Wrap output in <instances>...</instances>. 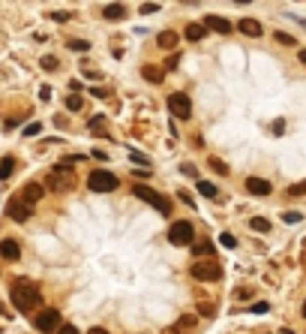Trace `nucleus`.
Instances as JSON below:
<instances>
[{"mask_svg":"<svg viewBox=\"0 0 306 334\" xmlns=\"http://www.w3.org/2000/svg\"><path fill=\"white\" fill-rule=\"evenodd\" d=\"M87 334H108V328H90Z\"/></svg>","mask_w":306,"mask_h":334,"instance_id":"4c0bfd02","label":"nucleus"},{"mask_svg":"<svg viewBox=\"0 0 306 334\" xmlns=\"http://www.w3.org/2000/svg\"><path fill=\"white\" fill-rule=\"evenodd\" d=\"M132 193H135L138 199H144L147 205H153V208L159 211V214H168V211H171V199H168V196H162V193H156V190H150V187L135 184V187H132Z\"/></svg>","mask_w":306,"mask_h":334,"instance_id":"f03ea898","label":"nucleus"},{"mask_svg":"<svg viewBox=\"0 0 306 334\" xmlns=\"http://www.w3.org/2000/svg\"><path fill=\"white\" fill-rule=\"evenodd\" d=\"M204 27L207 30H216V33H231V24L219 15H204Z\"/></svg>","mask_w":306,"mask_h":334,"instance_id":"f8f14e48","label":"nucleus"},{"mask_svg":"<svg viewBox=\"0 0 306 334\" xmlns=\"http://www.w3.org/2000/svg\"><path fill=\"white\" fill-rule=\"evenodd\" d=\"M0 256L15 262L18 256H21V247H18V241H0Z\"/></svg>","mask_w":306,"mask_h":334,"instance_id":"ddd939ff","label":"nucleus"},{"mask_svg":"<svg viewBox=\"0 0 306 334\" xmlns=\"http://www.w3.org/2000/svg\"><path fill=\"white\" fill-rule=\"evenodd\" d=\"M72 166L69 163H60V166H54L51 169V175H48V187L51 190H57V193H63V190H69L72 187Z\"/></svg>","mask_w":306,"mask_h":334,"instance_id":"20e7f679","label":"nucleus"},{"mask_svg":"<svg viewBox=\"0 0 306 334\" xmlns=\"http://www.w3.org/2000/svg\"><path fill=\"white\" fill-rule=\"evenodd\" d=\"M168 112L177 118V120H189V115H192V102H189V97L186 94H168Z\"/></svg>","mask_w":306,"mask_h":334,"instance_id":"423d86ee","label":"nucleus"},{"mask_svg":"<svg viewBox=\"0 0 306 334\" xmlns=\"http://www.w3.org/2000/svg\"><path fill=\"white\" fill-rule=\"evenodd\" d=\"M189 274L195 280H201V283H213V280L222 277V268L216 265V262H195V265L189 268Z\"/></svg>","mask_w":306,"mask_h":334,"instance_id":"0eeeda50","label":"nucleus"},{"mask_svg":"<svg viewBox=\"0 0 306 334\" xmlns=\"http://www.w3.org/2000/svg\"><path fill=\"white\" fill-rule=\"evenodd\" d=\"M87 187L93 190V193H111V190L117 187V178H114L111 172H102V169H96V172H90Z\"/></svg>","mask_w":306,"mask_h":334,"instance_id":"39448f33","label":"nucleus"},{"mask_svg":"<svg viewBox=\"0 0 306 334\" xmlns=\"http://www.w3.org/2000/svg\"><path fill=\"white\" fill-rule=\"evenodd\" d=\"M303 319H306V301H303Z\"/></svg>","mask_w":306,"mask_h":334,"instance_id":"ea45409f","label":"nucleus"},{"mask_svg":"<svg viewBox=\"0 0 306 334\" xmlns=\"http://www.w3.org/2000/svg\"><path fill=\"white\" fill-rule=\"evenodd\" d=\"M219 244H222V247H237V238H234V235H219Z\"/></svg>","mask_w":306,"mask_h":334,"instance_id":"cd10ccee","label":"nucleus"},{"mask_svg":"<svg viewBox=\"0 0 306 334\" xmlns=\"http://www.w3.org/2000/svg\"><path fill=\"white\" fill-rule=\"evenodd\" d=\"M273 37H276V42H282V45H294V37H291V33H285V30H276Z\"/></svg>","mask_w":306,"mask_h":334,"instance_id":"5701e85b","label":"nucleus"},{"mask_svg":"<svg viewBox=\"0 0 306 334\" xmlns=\"http://www.w3.org/2000/svg\"><path fill=\"white\" fill-rule=\"evenodd\" d=\"M249 226H252L255 232H270V220H264V217H252Z\"/></svg>","mask_w":306,"mask_h":334,"instance_id":"aec40b11","label":"nucleus"},{"mask_svg":"<svg viewBox=\"0 0 306 334\" xmlns=\"http://www.w3.org/2000/svg\"><path fill=\"white\" fill-rule=\"evenodd\" d=\"M9 298H12V304L21 310V313H30V310H36V307L42 304L39 286H36L33 280H27V277H18V280H15L12 289H9Z\"/></svg>","mask_w":306,"mask_h":334,"instance_id":"f257e3e1","label":"nucleus"},{"mask_svg":"<svg viewBox=\"0 0 306 334\" xmlns=\"http://www.w3.org/2000/svg\"><path fill=\"white\" fill-rule=\"evenodd\" d=\"M69 48H72V51H87L90 42H87V39H69Z\"/></svg>","mask_w":306,"mask_h":334,"instance_id":"b1692460","label":"nucleus"},{"mask_svg":"<svg viewBox=\"0 0 306 334\" xmlns=\"http://www.w3.org/2000/svg\"><path fill=\"white\" fill-rule=\"evenodd\" d=\"M102 15H105V19H111V21H117V19H123V15H126V6L123 3H108L102 9Z\"/></svg>","mask_w":306,"mask_h":334,"instance_id":"2eb2a0df","label":"nucleus"},{"mask_svg":"<svg viewBox=\"0 0 306 334\" xmlns=\"http://www.w3.org/2000/svg\"><path fill=\"white\" fill-rule=\"evenodd\" d=\"M42 196H45V187H42V184H27V187L21 190V196H18V199H21L24 205H36Z\"/></svg>","mask_w":306,"mask_h":334,"instance_id":"9d476101","label":"nucleus"},{"mask_svg":"<svg viewBox=\"0 0 306 334\" xmlns=\"http://www.w3.org/2000/svg\"><path fill=\"white\" fill-rule=\"evenodd\" d=\"M60 63H57V58H54V55H48V58H42V69H48V73H51V69H57Z\"/></svg>","mask_w":306,"mask_h":334,"instance_id":"a878e982","label":"nucleus"},{"mask_svg":"<svg viewBox=\"0 0 306 334\" xmlns=\"http://www.w3.org/2000/svg\"><path fill=\"white\" fill-rule=\"evenodd\" d=\"M246 190L252 196H270V193H273L270 181H264V178H246Z\"/></svg>","mask_w":306,"mask_h":334,"instance_id":"9b49d317","label":"nucleus"},{"mask_svg":"<svg viewBox=\"0 0 306 334\" xmlns=\"http://www.w3.org/2000/svg\"><path fill=\"white\" fill-rule=\"evenodd\" d=\"M198 193H201V196H207V199H216V196H219V190H216L210 181H198Z\"/></svg>","mask_w":306,"mask_h":334,"instance_id":"6ab92c4d","label":"nucleus"},{"mask_svg":"<svg viewBox=\"0 0 306 334\" xmlns=\"http://www.w3.org/2000/svg\"><path fill=\"white\" fill-rule=\"evenodd\" d=\"M288 196H306V181L294 184V187H288Z\"/></svg>","mask_w":306,"mask_h":334,"instance_id":"393cba45","label":"nucleus"},{"mask_svg":"<svg viewBox=\"0 0 306 334\" xmlns=\"http://www.w3.org/2000/svg\"><path fill=\"white\" fill-rule=\"evenodd\" d=\"M90 94H93V97H108L105 87H90Z\"/></svg>","mask_w":306,"mask_h":334,"instance_id":"e433bc0d","label":"nucleus"},{"mask_svg":"<svg viewBox=\"0 0 306 334\" xmlns=\"http://www.w3.org/2000/svg\"><path fill=\"white\" fill-rule=\"evenodd\" d=\"M198 313H201V316H213V304L210 301H201V304H198Z\"/></svg>","mask_w":306,"mask_h":334,"instance_id":"c756f323","label":"nucleus"},{"mask_svg":"<svg viewBox=\"0 0 306 334\" xmlns=\"http://www.w3.org/2000/svg\"><path fill=\"white\" fill-rule=\"evenodd\" d=\"M12 172H15V160H12V157H3V160H0V181L9 178Z\"/></svg>","mask_w":306,"mask_h":334,"instance_id":"a211bd4d","label":"nucleus"},{"mask_svg":"<svg viewBox=\"0 0 306 334\" xmlns=\"http://www.w3.org/2000/svg\"><path fill=\"white\" fill-rule=\"evenodd\" d=\"M144 79H147V81H162V69H156V66H144Z\"/></svg>","mask_w":306,"mask_h":334,"instance_id":"412c9836","label":"nucleus"},{"mask_svg":"<svg viewBox=\"0 0 306 334\" xmlns=\"http://www.w3.org/2000/svg\"><path fill=\"white\" fill-rule=\"evenodd\" d=\"M192 238H195V229H192V223H189V220H177V223H171L168 241L174 244V247H186V244H192Z\"/></svg>","mask_w":306,"mask_h":334,"instance_id":"7ed1b4c3","label":"nucleus"},{"mask_svg":"<svg viewBox=\"0 0 306 334\" xmlns=\"http://www.w3.org/2000/svg\"><path fill=\"white\" fill-rule=\"evenodd\" d=\"M210 169H213V172H219V175H228V166H225L222 160H216V157L210 160Z\"/></svg>","mask_w":306,"mask_h":334,"instance_id":"bb28decb","label":"nucleus"},{"mask_svg":"<svg viewBox=\"0 0 306 334\" xmlns=\"http://www.w3.org/2000/svg\"><path fill=\"white\" fill-rule=\"evenodd\" d=\"M66 109H69V112H78V109H81V97H78V94H69V97H66Z\"/></svg>","mask_w":306,"mask_h":334,"instance_id":"4be33fe9","label":"nucleus"},{"mask_svg":"<svg viewBox=\"0 0 306 334\" xmlns=\"http://www.w3.org/2000/svg\"><path fill=\"white\" fill-rule=\"evenodd\" d=\"M270 310V304H264V301H258V304H252V313H267Z\"/></svg>","mask_w":306,"mask_h":334,"instance_id":"473e14b6","label":"nucleus"},{"mask_svg":"<svg viewBox=\"0 0 306 334\" xmlns=\"http://www.w3.org/2000/svg\"><path fill=\"white\" fill-rule=\"evenodd\" d=\"M282 220H285V223H300V214H297V211H285Z\"/></svg>","mask_w":306,"mask_h":334,"instance_id":"7c9ffc66","label":"nucleus"},{"mask_svg":"<svg viewBox=\"0 0 306 334\" xmlns=\"http://www.w3.org/2000/svg\"><path fill=\"white\" fill-rule=\"evenodd\" d=\"M54 334H78V328H75V325H60Z\"/></svg>","mask_w":306,"mask_h":334,"instance_id":"2f4dec72","label":"nucleus"},{"mask_svg":"<svg viewBox=\"0 0 306 334\" xmlns=\"http://www.w3.org/2000/svg\"><path fill=\"white\" fill-rule=\"evenodd\" d=\"M156 42H159V48H165V51H168V48L177 45V33H174V30H162Z\"/></svg>","mask_w":306,"mask_h":334,"instance_id":"dca6fc26","label":"nucleus"},{"mask_svg":"<svg viewBox=\"0 0 306 334\" xmlns=\"http://www.w3.org/2000/svg\"><path fill=\"white\" fill-rule=\"evenodd\" d=\"M42 130V124H30L27 130H24V136H36V133H39Z\"/></svg>","mask_w":306,"mask_h":334,"instance_id":"72a5a7b5","label":"nucleus"},{"mask_svg":"<svg viewBox=\"0 0 306 334\" xmlns=\"http://www.w3.org/2000/svg\"><path fill=\"white\" fill-rule=\"evenodd\" d=\"M6 214H9V220H15V223H24V220H30L33 208H30V205H24L18 196H12V199H9V205H6Z\"/></svg>","mask_w":306,"mask_h":334,"instance_id":"1a4fd4ad","label":"nucleus"},{"mask_svg":"<svg viewBox=\"0 0 306 334\" xmlns=\"http://www.w3.org/2000/svg\"><path fill=\"white\" fill-rule=\"evenodd\" d=\"M51 19H54V21H66L69 12H51Z\"/></svg>","mask_w":306,"mask_h":334,"instance_id":"f704fd0d","label":"nucleus"},{"mask_svg":"<svg viewBox=\"0 0 306 334\" xmlns=\"http://www.w3.org/2000/svg\"><path fill=\"white\" fill-rule=\"evenodd\" d=\"M33 325L39 328L42 334H48V331H57L60 328V313L54 310V307H48V310H39L33 316Z\"/></svg>","mask_w":306,"mask_h":334,"instance_id":"6e6552de","label":"nucleus"},{"mask_svg":"<svg viewBox=\"0 0 306 334\" xmlns=\"http://www.w3.org/2000/svg\"><path fill=\"white\" fill-rule=\"evenodd\" d=\"M237 27H240V33H246V37H261V33H264V30H261V24H258L255 19H240V24H237Z\"/></svg>","mask_w":306,"mask_h":334,"instance_id":"4468645a","label":"nucleus"},{"mask_svg":"<svg viewBox=\"0 0 306 334\" xmlns=\"http://www.w3.org/2000/svg\"><path fill=\"white\" fill-rule=\"evenodd\" d=\"M102 127H105V118H102V115L90 118V130H93V133H96V130H102Z\"/></svg>","mask_w":306,"mask_h":334,"instance_id":"c85d7f7f","label":"nucleus"},{"mask_svg":"<svg viewBox=\"0 0 306 334\" xmlns=\"http://www.w3.org/2000/svg\"><path fill=\"white\" fill-rule=\"evenodd\" d=\"M204 33H207V27H204V24H186V39H192V42L204 39Z\"/></svg>","mask_w":306,"mask_h":334,"instance_id":"f3484780","label":"nucleus"},{"mask_svg":"<svg viewBox=\"0 0 306 334\" xmlns=\"http://www.w3.org/2000/svg\"><path fill=\"white\" fill-rule=\"evenodd\" d=\"M159 3H141V12H156Z\"/></svg>","mask_w":306,"mask_h":334,"instance_id":"c9c22d12","label":"nucleus"},{"mask_svg":"<svg viewBox=\"0 0 306 334\" xmlns=\"http://www.w3.org/2000/svg\"><path fill=\"white\" fill-rule=\"evenodd\" d=\"M300 63H303V66H306V48H303V51H300Z\"/></svg>","mask_w":306,"mask_h":334,"instance_id":"58836bf2","label":"nucleus"}]
</instances>
